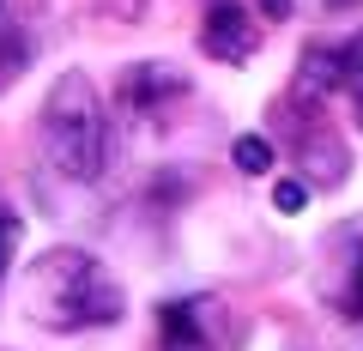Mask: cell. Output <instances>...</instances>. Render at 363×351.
<instances>
[{
    "mask_svg": "<svg viewBox=\"0 0 363 351\" xmlns=\"http://www.w3.org/2000/svg\"><path fill=\"white\" fill-rule=\"evenodd\" d=\"M128 297L121 279L85 248H49L25 279V315L49 333H85V327L121 321Z\"/></svg>",
    "mask_w": 363,
    "mask_h": 351,
    "instance_id": "obj_1",
    "label": "cell"
},
{
    "mask_svg": "<svg viewBox=\"0 0 363 351\" xmlns=\"http://www.w3.org/2000/svg\"><path fill=\"white\" fill-rule=\"evenodd\" d=\"M43 157L67 182H97L109 169V109L85 73H61L43 97Z\"/></svg>",
    "mask_w": 363,
    "mask_h": 351,
    "instance_id": "obj_2",
    "label": "cell"
},
{
    "mask_svg": "<svg viewBox=\"0 0 363 351\" xmlns=\"http://www.w3.org/2000/svg\"><path fill=\"white\" fill-rule=\"evenodd\" d=\"M157 351H236V315L230 303L206 297H169L157 309Z\"/></svg>",
    "mask_w": 363,
    "mask_h": 351,
    "instance_id": "obj_3",
    "label": "cell"
},
{
    "mask_svg": "<svg viewBox=\"0 0 363 351\" xmlns=\"http://www.w3.org/2000/svg\"><path fill=\"white\" fill-rule=\"evenodd\" d=\"M285 128H291V145L285 152L303 164V182H345L351 176V157L345 145L333 140V128L321 121V109H303V104H285Z\"/></svg>",
    "mask_w": 363,
    "mask_h": 351,
    "instance_id": "obj_4",
    "label": "cell"
},
{
    "mask_svg": "<svg viewBox=\"0 0 363 351\" xmlns=\"http://www.w3.org/2000/svg\"><path fill=\"white\" fill-rule=\"evenodd\" d=\"M116 91H121V109L128 116H164V109H176L188 97V73L169 67V61H140V67L121 73Z\"/></svg>",
    "mask_w": 363,
    "mask_h": 351,
    "instance_id": "obj_5",
    "label": "cell"
},
{
    "mask_svg": "<svg viewBox=\"0 0 363 351\" xmlns=\"http://www.w3.org/2000/svg\"><path fill=\"white\" fill-rule=\"evenodd\" d=\"M200 49L212 61H248L260 49V30H255L242 0H212L206 6V18H200Z\"/></svg>",
    "mask_w": 363,
    "mask_h": 351,
    "instance_id": "obj_6",
    "label": "cell"
},
{
    "mask_svg": "<svg viewBox=\"0 0 363 351\" xmlns=\"http://www.w3.org/2000/svg\"><path fill=\"white\" fill-rule=\"evenodd\" d=\"M333 91H345V67H339V49L333 43H309L297 61V79H291V104L303 109H321Z\"/></svg>",
    "mask_w": 363,
    "mask_h": 351,
    "instance_id": "obj_7",
    "label": "cell"
},
{
    "mask_svg": "<svg viewBox=\"0 0 363 351\" xmlns=\"http://www.w3.org/2000/svg\"><path fill=\"white\" fill-rule=\"evenodd\" d=\"M333 309L345 315V321H363V243L351 248V267H345V279L333 285Z\"/></svg>",
    "mask_w": 363,
    "mask_h": 351,
    "instance_id": "obj_8",
    "label": "cell"
},
{
    "mask_svg": "<svg viewBox=\"0 0 363 351\" xmlns=\"http://www.w3.org/2000/svg\"><path fill=\"white\" fill-rule=\"evenodd\" d=\"M272 140L267 133H242V140H236V169H242V176H267L272 169Z\"/></svg>",
    "mask_w": 363,
    "mask_h": 351,
    "instance_id": "obj_9",
    "label": "cell"
},
{
    "mask_svg": "<svg viewBox=\"0 0 363 351\" xmlns=\"http://www.w3.org/2000/svg\"><path fill=\"white\" fill-rule=\"evenodd\" d=\"M339 67H345V91L357 97V128H363V37L339 43Z\"/></svg>",
    "mask_w": 363,
    "mask_h": 351,
    "instance_id": "obj_10",
    "label": "cell"
},
{
    "mask_svg": "<svg viewBox=\"0 0 363 351\" xmlns=\"http://www.w3.org/2000/svg\"><path fill=\"white\" fill-rule=\"evenodd\" d=\"M18 236H25V230H18V218L0 206V279H6V267H13V255H18Z\"/></svg>",
    "mask_w": 363,
    "mask_h": 351,
    "instance_id": "obj_11",
    "label": "cell"
},
{
    "mask_svg": "<svg viewBox=\"0 0 363 351\" xmlns=\"http://www.w3.org/2000/svg\"><path fill=\"white\" fill-rule=\"evenodd\" d=\"M272 206H279V212H303V206H309V182H279V188H272Z\"/></svg>",
    "mask_w": 363,
    "mask_h": 351,
    "instance_id": "obj_12",
    "label": "cell"
},
{
    "mask_svg": "<svg viewBox=\"0 0 363 351\" xmlns=\"http://www.w3.org/2000/svg\"><path fill=\"white\" fill-rule=\"evenodd\" d=\"M260 13H267L272 25H285V18H291V0H260Z\"/></svg>",
    "mask_w": 363,
    "mask_h": 351,
    "instance_id": "obj_13",
    "label": "cell"
},
{
    "mask_svg": "<svg viewBox=\"0 0 363 351\" xmlns=\"http://www.w3.org/2000/svg\"><path fill=\"white\" fill-rule=\"evenodd\" d=\"M327 6H333V13H351V6H363V0H327Z\"/></svg>",
    "mask_w": 363,
    "mask_h": 351,
    "instance_id": "obj_14",
    "label": "cell"
}]
</instances>
